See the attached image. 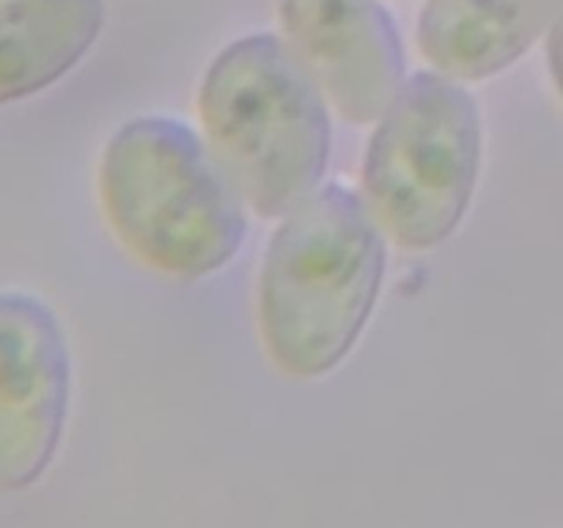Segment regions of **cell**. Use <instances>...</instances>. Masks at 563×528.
<instances>
[{"label":"cell","mask_w":563,"mask_h":528,"mask_svg":"<svg viewBox=\"0 0 563 528\" xmlns=\"http://www.w3.org/2000/svg\"><path fill=\"white\" fill-rule=\"evenodd\" d=\"M482 141L476 99L454 77H407L363 160L366 204L396 245L429 251L460 229L476 193Z\"/></svg>","instance_id":"obj_4"},{"label":"cell","mask_w":563,"mask_h":528,"mask_svg":"<svg viewBox=\"0 0 563 528\" xmlns=\"http://www.w3.org/2000/svg\"><path fill=\"white\" fill-rule=\"evenodd\" d=\"M286 44L352 124H372L405 86V47L379 0H280Z\"/></svg>","instance_id":"obj_6"},{"label":"cell","mask_w":563,"mask_h":528,"mask_svg":"<svg viewBox=\"0 0 563 528\" xmlns=\"http://www.w3.org/2000/svg\"><path fill=\"white\" fill-rule=\"evenodd\" d=\"M102 25L104 0H0V108L69 75Z\"/></svg>","instance_id":"obj_8"},{"label":"cell","mask_w":563,"mask_h":528,"mask_svg":"<svg viewBox=\"0 0 563 528\" xmlns=\"http://www.w3.org/2000/svg\"><path fill=\"white\" fill-rule=\"evenodd\" d=\"M548 66H550V75H553L555 88H559L563 99V9L561 14L555 16L553 28H550L548 33Z\"/></svg>","instance_id":"obj_9"},{"label":"cell","mask_w":563,"mask_h":528,"mask_svg":"<svg viewBox=\"0 0 563 528\" xmlns=\"http://www.w3.org/2000/svg\"><path fill=\"white\" fill-rule=\"evenodd\" d=\"M99 201L115 240L148 270L196 280L223 270L247 237L245 198L192 127L137 116L99 163Z\"/></svg>","instance_id":"obj_2"},{"label":"cell","mask_w":563,"mask_h":528,"mask_svg":"<svg viewBox=\"0 0 563 528\" xmlns=\"http://www.w3.org/2000/svg\"><path fill=\"white\" fill-rule=\"evenodd\" d=\"M561 9L563 0H427L418 50L454 80H487L520 61Z\"/></svg>","instance_id":"obj_7"},{"label":"cell","mask_w":563,"mask_h":528,"mask_svg":"<svg viewBox=\"0 0 563 528\" xmlns=\"http://www.w3.org/2000/svg\"><path fill=\"white\" fill-rule=\"evenodd\" d=\"M328 99L273 33L231 42L209 64L198 113L209 148L247 207L286 218L319 190L330 160Z\"/></svg>","instance_id":"obj_3"},{"label":"cell","mask_w":563,"mask_h":528,"mask_svg":"<svg viewBox=\"0 0 563 528\" xmlns=\"http://www.w3.org/2000/svg\"><path fill=\"white\" fill-rule=\"evenodd\" d=\"M69 396V344L55 311L25 292H0V493H20L47 473Z\"/></svg>","instance_id":"obj_5"},{"label":"cell","mask_w":563,"mask_h":528,"mask_svg":"<svg viewBox=\"0 0 563 528\" xmlns=\"http://www.w3.org/2000/svg\"><path fill=\"white\" fill-rule=\"evenodd\" d=\"M385 231L341 185L319 187L278 226L258 275V336L291 380L333 372L361 339L385 278Z\"/></svg>","instance_id":"obj_1"}]
</instances>
